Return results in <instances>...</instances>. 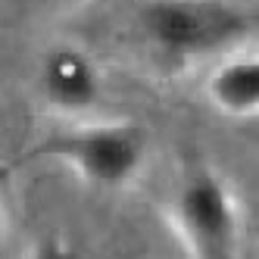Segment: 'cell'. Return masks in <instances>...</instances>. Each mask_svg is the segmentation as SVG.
Wrapping results in <instances>:
<instances>
[{"label":"cell","instance_id":"1","mask_svg":"<svg viewBox=\"0 0 259 259\" xmlns=\"http://www.w3.org/2000/svg\"><path fill=\"white\" fill-rule=\"evenodd\" d=\"M141 28L159 57L188 63L237 44L253 19L228 0H150L141 10Z\"/></svg>","mask_w":259,"mask_h":259},{"label":"cell","instance_id":"2","mask_svg":"<svg viewBox=\"0 0 259 259\" xmlns=\"http://www.w3.org/2000/svg\"><path fill=\"white\" fill-rule=\"evenodd\" d=\"M144 156L147 135L132 122L81 125L72 132H57L31 150V159H57L103 191H119L132 184L144 165Z\"/></svg>","mask_w":259,"mask_h":259},{"label":"cell","instance_id":"3","mask_svg":"<svg viewBox=\"0 0 259 259\" xmlns=\"http://www.w3.org/2000/svg\"><path fill=\"white\" fill-rule=\"evenodd\" d=\"M172 228L191 259H237L240 212L228 181L209 165H194L169 203Z\"/></svg>","mask_w":259,"mask_h":259},{"label":"cell","instance_id":"4","mask_svg":"<svg viewBox=\"0 0 259 259\" xmlns=\"http://www.w3.org/2000/svg\"><path fill=\"white\" fill-rule=\"evenodd\" d=\"M38 88L50 106L63 113H84L97 106L103 94V75L84 50L60 44L44 53L38 69Z\"/></svg>","mask_w":259,"mask_h":259},{"label":"cell","instance_id":"5","mask_svg":"<svg viewBox=\"0 0 259 259\" xmlns=\"http://www.w3.org/2000/svg\"><path fill=\"white\" fill-rule=\"evenodd\" d=\"M209 100L225 116L250 119L259 109V63L256 57H231L209 78Z\"/></svg>","mask_w":259,"mask_h":259},{"label":"cell","instance_id":"6","mask_svg":"<svg viewBox=\"0 0 259 259\" xmlns=\"http://www.w3.org/2000/svg\"><path fill=\"white\" fill-rule=\"evenodd\" d=\"M28 259H91V256L84 250H78L75 244L63 240V237H44V240L34 244Z\"/></svg>","mask_w":259,"mask_h":259},{"label":"cell","instance_id":"7","mask_svg":"<svg viewBox=\"0 0 259 259\" xmlns=\"http://www.w3.org/2000/svg\"><path fill=\"white\" fill-rule=\"evenodd\" d=\"M0 237H4V209H0Z\"/></svg>","mask_w":259,"mask_h":259}]
</instances>
